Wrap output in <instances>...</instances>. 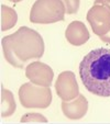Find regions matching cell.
<instances>
[{
    "label": "cell",
    "mask_w": 110,
    "mask_h": 124,
    "mask_svg": "<svg viewBox=\"0 0 110 124\" xmlns=\"http://www.w3.org/2000/svg\"><path fill=\"white\" fill-rule=\"evenodd\" d=\"M79 77L89 92L110 97V48L93 49L79 64Z\"/></svg>",
    "instance_id": "6da1fadb"
},
{
    "label": "cell",
    "mask_w": 110,
    "mask_h": 124,
    "mask_svg": "<svg viewBox=\"0 0 110 124\" xmlns=\"http://www.w3.org/2000/svg\"><path fill=\"white\" fill-rule=\"evenodd\" d=\"M7 38L14 54L23 63L39 59L44 54L45 44L42 35L28 26H21Z\"/></svg>",
    "instance_id": "7a4b0ae2"
},
{
    "label": "cell",
    "mask_w": 110,
    "mask_h": 124,
    "mask_svg": "<svg viewBox=\"0 0 110 124\" xmlns=\"http://www.w3.org/2000/svg\"><path fill=\"white\" fill-rule=\"evenodd\" d=\"M66 8L62 0H35L30 11V21L36 24H51L63 21Z\"/></svg>",
    "instance_id": "3957f363"
},
{
    "label": "cell",
    "mask_w": 110,
    "mask_h": 124,
    "mask_svg": "<svg viewBox=\"0 0 110 124\" xmlns=\"http://www.w3.org/2000/svg\"><path fill=\"white\" fill-rule=\"evenodd\" d=\"M19 100L23 108L46 109L52 102V91L49 87L25 82L19 89Z\"/></svg>",
    "instance_id": "277c9868"
},
{
    "label": "cell",
    "mask_w": 110,
    "mask_h": 124,
    "mask_svg": "<svg viewBox=\"0 0 110 124\" xmlns=\"http://www.w3.org/2000/svg\"><path fill=\"white\" fill-rule=\"evenodd\" d=\"M87 21L96 35L107 34L110 31V10L102 5H94L87 12Z\"/></svg>",
    "instance_id": "5b68a950"
},
{
    "label": "cell",
    "mask_w": 110,
    "mask_h": 124,
    "mask_svg": "<svg viewBox=\"0 0 110 124\" xmlns=\"http://www.w3.org/2000/svg\"><path fill=\"white\" fill-rule=\"evenodd\" d=\"M55 91L63 101H72L77 98L79 96V87L75 74L69 70L62 71L55 81Z\"/></svg>",
    "instance_id": "8992f818"
},
{
    "label": "cell",
    "mask_w": 110,
    "mask_h": 124,
    "mask_svg": "<svg viewBox=\"0 0 110 124\" xmlns=\"http://www.w3.org/2000/svg\"><path fill=\"white\" fill-rule=\"evenodd\" d=\"M25 76L36 86L50 87L54 78V70L42 62H32L25 68Z\"/></svg>",
    "instance_id": "52a82bcc"
},
{
    "label": "cell",
    "mask_w": 110,
    "mask_h": 124,
    "mask_svg": "<svg viewBox=\"0 0 110 124\" xmlns=\"http://www.w3.org/2000/svg\"><path fill=\"white\" fill-rule=\"evenodd\" d=\"M62 112L69 120H80L88 111V101L84 94H80L72 101H63L61 104Z\"/></svg>",
    "instance_id": "ba28073f"
},
{
    "label": "cell",
    "mask_w": 110,
    "mask_h": 124,
    "mask_svg": "<svg viewBox=\"0 0 110 124\" xmlns=\"http://www.w3.org/2000/svg\"><path fill=\"white\" fill-rule=\"evenodd\" d=\"M65 38L67 42L73 46H82L89 40L90 34L84 22L73 21L66 28Z\"/></svg>",
    "instance_id": "9c48e42d"
},
{
    "label": "cell",
    "mask_w": 110,
    "mask_h": 124,
    "mask_svg": "<svg viewBox=\"0 0 110 124\" xmlns=\"http://www.w3.org/2000/svg\"><path fill=\"white\" fill-rule=\"evenodd\" d=\"M0 104H1V116L9 117L16 112L17 104L14 101V97L10 90L1 87V99H0Z\"/></svg>",
    "instance_id": "30bf717a"
},
{
    "label": "cell",
    "mask_w": 110,
    "mask_h": 124,
    "mask_svg": "<svg viewBox=\"0 0 110 124\" xmlns=\"http://www.w3.org/2000/svg\"><path fill=\"white\" fill-rule=\"evenodd\" d=\"M18 21V14L13 8L1 5V31L11 30Z\"/></svg>",
    "instance_id": "8fae6325"
},
{
    "label": "cell",
    "mask_w": 110,
    "mask_h": 124,
    "mask_svg": "<svg viewBox=\"0 0 110 124\" xmlns=\"http://www.w3.org/2000/svg\"><path fill=\"white\" fill-rule=\"evenodd\" d=\"M1 46H2L3 56H5L6 61H7L10 65H12L16 68H22L23 67L24 63L20 61V59L17 57V55L14 54V52L12 51L11 46H10V43H9V41H8L7 36L2 38V40H1Z\"/></svg>",
    "instance_id": "7c38bea8"
},
{
    "label": "cell",
    "mask_w": 110,
    "mask_h": 124,
    "mask_svg": "<svg viewBox=\"0 0 110 124\" xmlns=\"http://www.w3.org/2000/svg\"><path fill=\"white\" fill-rule=\"evenodd\" d=\"M20 121L24 122H47V119L40 113H26L21 117Z\"/></svg>",
    "instance_id": "4fadbf2b"
},
{
    "label": "cell",
    "mask_w": 110,
    "mask_h": 124,
    "mask_svg": "<svg viewBox=\"0 0 110 124\" xmlns=\"http://www.w3.org/2000/svg\"><path fill=\"white\" fill-rule=\"evenodd\" d=\"M65 5L66 13L67 14H74L78 11L80 6V0H62Z\"/></svg>",
    "instance_id": "5bb4252c"
},
{
    "label": "cell",
    "mask_w": 110,
    "mask_h": 124,
    "mask_svg": "<svg viewBox=\"0 0 110 124\" xmlns=\"http://www.w3.org/2000/svg\"><path fill=\"white\" fill-rule=\"evenodd\" d=\"M94 5H102L110 10V0H95Z\"/></svg>",
    "instance_id": "9a60e30c"
},
{
    "label": "cell",
    "mask_w": 110,
    "mask_h": 124,
    "mask_svg": "<svg viewBox=\"0 0 110 124\" xmlns=\"http://www.w3.org/2000/svg\"><path fill=\"white\" fill-rule=\"evenodd\" d=\"M99 39H100L102 42L105 43H108V44H110V31L107 33V34H103V35H100L99 36Z\"/></svg>",
    "instance_id": "2e32d148"
},
{
    "label": "cell",
    "mask_w": 110,
    "mask_h": 124,
    "mask_svg": "<svg viewBox=\"0 0 110 124\" xmlns=\"http://www.w3.org/2000/svg\"><path fill=\"white\" fill-rule=\"evenodd\" d=\"M9 1H11V2L17 3V2H20V1H22V0H9Z\"/></svg>",
    "instance_id": "e0dca14e"
}]
</instances>
